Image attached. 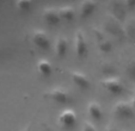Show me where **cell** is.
<instances>
[{"instance_id": "1", "label": "cell", "mask_w": 135, "mask_h": 131, "mask_svg": "<svg viewBox=\"0 0 135 131\" xmlns=\"http://www.w3.org/2000/svg\"><path fill=\"white\" fill-rule=\"evenodd\" d=\"M104 29L109 35H111L112 37H116L117 39L127 38L126 30H124V25H122V23H121L117 18H115L111 13H109V14L105 17Z\"/></svg>"}, {"instance_id": "2", "label": "cell", "mask_w": 135, "mask_h": 131, "mask_svg": "<svg viewBox=\"0 0 135 131\" xmlns=\"http://www.w3.org/2000/svg\"><path fill=\"white\" fill-rule=\"evenodd\" d=\"M44 97L48 99H51L53 101L59 103V104H67L71 101V95H69V93L66 89L61 88V87H56V88H53V89H50V91L46 92Z\"/></svg>"}, {"instance_id": "3", "label": "cell", "mask_w": 135, "mask_h": 131, "mask_svg": "<svg viewBox=\"0 0 135 131\" xmlns=\"http://www.w3.org/2000/svg\"><path fill=\"white\" fill-rule=\"evenodd\" d=\"M100 85L103 86V88L107 89L109 93L111 94H120L123 92V85L121 80L116 76H110V78H105L100 81Z\"/></svg>"}, {"instance_id": "4", "label": "cell", "mask_w": 135, "mask_h": 131, "mask_svg": "<svg viewBox=\"0 0 135 131\" xmlns=\"http://www.w3.org/2000/svg\"><path fill=\"white\" fill-rule=\"evenodd\" d=\"M114 113L120 118H133L134 117V108H133L132 104L127 103V101H118L114 107Z\"/></svg>"}, {"instance_id": "5", "label": "cell", "mask_w": 135, "mask_h": 131, "mask_svg": "<svg viewBox=\"0 0 135 131\" xmlns=\"http://www.w3.org/2000/svg\"><path fill=\"white\" fill-rule=\"evenodd\" d=\"M75 39H74V47H75V54L79 58H83L87 54V43L85 39V36L81 30H78L75 32Z\"/></svg>"}, {"instance_id": "6", "label": "cell", "mask_w": 135, "mask_h": 131, "mask_svg": "<svg viewBox=\"0 0 135 131\" xmlns=\"http://www.w3.org/2000/svg\"><path fill=\"white\" fill-rule=\"evenodd\" d=\"M32 42L36 47L42 50H47L50 48V41L49 37L43 30H35L32 32Z\"/></svg>"}, {"instance_id": "7", "label": "cell", "mask_w": 135, "mask_h": 131, "mask_svg": "<svg viewBox=\"0 0 135 131\" xmlns=\"http://www.w3.org/2000/svg\"><path fill=\"white\" fill-rule=\"evenodd\" d=\"M109 7H110V10H111V14L114 16L115 18H117L121 23H123V20H124V18H126V12H127L124 1H122V0L110 1Z\"/></svg>"}, {"instance_id": "8", "label": "cell", "mask_w": 135, "mask_h": 131, "mask_svg": "<svg viewBox=\"0 0 135 131\" xmlns=\"http://www.w3.org/2000/svg\"><path fill=\"white\" fill-rule=\"evenodd\" d=\"M43 19L48 25L50 26H55L60 23L61 17L59 14V8L55 7H46L43 10Z\"/></svg>"}, {"instance_id": "9", "label": "cell", "mask_w": 135, "mask_h": 131, "mask_svg": "<svg viewBox=\"0 0 135 131\" xmlns=\"http://www.w3.org/2000/svg\"><path fill=\"white\" fill-rule=\"evenodd\" d=\"M59 123L65 128H73L76 123V114L73 110L66 108L60 113L59 116Z\"/></svg>"}, {"instance_id": "10", "label": "cell", "mask_w": 135, "mask_h": 131, "mask_svg": "<svg viewBox=\"0 0 135 131\" xmlns=\"http://www.w3.org/2000/svg\"><path fill=\"white\" fill-rule=\"evenodd\" d=\"M71 78H72V81L81 89H89L90 86H91L89 78L85 74L80 73V72H72Z\"/></svg>"}, {"instance_id": "11", "label": "cell", "mask_w": 135, "mask_h": 131, "mask_svg": "<svg viewBox=\"0 0 135 131\" xmlns=\"http://www.w3.org/2000/svg\"><path fill=\"white\" fill-rule=\"evenodd\" d=\"M98 3L97 1H93V0H85L80 4V18L85 19V18L90 17L92 13L94 12V10L97 8Z\"/></svg>"}, {"instance_id": "12", "label": "cell", "mask_w": 135, "mask_h": 131, "mask_svg": "<svg viewBox=\"0 0 135 131\" xmlns=\"http://www.w3.org/2000/svg\"><path fill=\"white\" fill-rule=\"evenodd\" d=\"M54 48H55L56 56L62 58L67 54V50H68V42H67V39L65 37L60 36V37H57V39L55 41V47H54Z\"/></svg>"}, {"instance_id": "13", "label": "cell", "mask_w": 135, "mask_h": 131, "mask_svg": "<svg viewBox=\"0 0 135 131\" xmlns=\"http://www.w3.org/2000/svg\"><path fill=\"white\" fill-rule=\"evenodd\" d=\"M87 113L94 120H99L103 116V110H102L100 104L97 103V101H91L89 104V106H87Z\"/></svg>"}, {"instance_id": "14", "label": "cell", "mask_w": 135, "mask_h": 131, "mask_svg": "<svg viewBox=\"0 0 135 131\" xmlns=\"http://www.w3.org/2000/svg\"><path fill=\"white\" fill-rule=\"evenodd\" d=\"M37 69L40 72V74L46 78H49L53 73V66L49 61L47 60H40L37 62Z\"/></svg>"}, {"instance_id": "15", "label": "cell", "mask_w": 135, "mask_h": 131, "mask_svg": "<svg viewBox=\"0 0 135 131\" xmlns=\"http://www.w3.org/2000/svg\"><path fill=\"white\" fill-rule=\"evenodd\" d=\"M59 14L61 17V19L67 20V22H72L75 17V11L72 6L69 5H64L61 7H59Z\"/></svg>"}, {"instance_id": "16", "label": "cell", "mask_w": 135, "mask_h": 131, "mask_svg": "<svg viewBox=\"0 0 135 131\" xmlns=\"http://www.w3.org/2000/svg\"><path fill=\"white\" fill-rule=\"evenodd\" d=\"M16 8L21 12H29V11L32 8L33 3L31 0H18L16 1Z\"/></svg>"}, {"instance_id": "17", "label": "cell", "mask_w": 135, "mask_h": 131, "mask_svg": "<svg viewBox=\"0 0 135 131\" xmlns=\"http://www.w3.org/2000/svg\"><path fill=\"white\" fill-rule=\"evenodd\" d=\"M124 30H126L127 38L135 39V19L128 20L127 23H126V25H124Z\"/></svg>"}, {"instance_id": "18", "label": "cell", "mask_w": 135, "mask_h": 131, "mask_svg": "<svg viewBox=\"0 0 135 131\" xmlns=\"http://www.w3.org/2000/svg\"><path fill=\"white\" fill-rule=\"evenodd\" d=\"M98 48H99V50H100V51H103V53H109V51L111 50L112 46H111V43H110V41H109V39L104 38L103 41L98 42Z\"/></svg>"}, {"instance_id": "19", "label": "cell", "mask_w": 135, "mask_h": 131, "mask_svg": "<svg viewBox=\"0 0 135 131\" xmlns=\"http://www.w3.org/2000/svg\"><path fill=\"white\" fill-rule=\"evenodd\" d=\"M83 131H98V130L96 129V126H94L92 123H90V122H84Z\"/></svg>"}, {"instance_id": "20", "label": "cell", "mask_w": 135, "mask_h": 131, "mask_svg": "<svg viewBox=\"0 0 135 131\" xmlns=\"http://www.w3.org/2000/svg\"><path fill=\"white\" fill-rule=\"evenodd\" d=\"M127 10H134L135 8V0H123Z\"/></svg>"}, {"instance_id": "21", "label": "cell", "mask_w": 135, "mask_h": 131, "mask_svg": "<svg viewBox=\"0 0 135 131\" xmlns=\"http://www.w3.org/2000/svg\"><path fill=\"white\" fill-rule=\"evenodd\" d=\"M30 130H31V125H29V126H26V128L24 129L23 131H30Z\"/></svg>"}, {"instance_id": "22", "label": "cell", "mask_w": 135, "mask_h": 131, "mask_svg": "<svg viewBox=\"0 0 135 131\" xmlns=\"http://www.w3.org/2000/svg\"><path fill=\"white\" fill-rule=\"evenodd\" d=\"M132 106H133V108L135 110V98L133 99V101H132Z\"/></svg>"}, {"instance_id": "23", "label": "cell", "mask_w": 135, "mask_h": 131, "mask_svg": "<svg viewBox=\"0 0 135 131\" xmlns=\"http://www.w3.org/2000/svg\"><path fill=\"white\" fill-rule=\"evenodd\" d=\"M133 78H134V80H135V74H134V76H133Z\"/></svg>"}]
</instances>
